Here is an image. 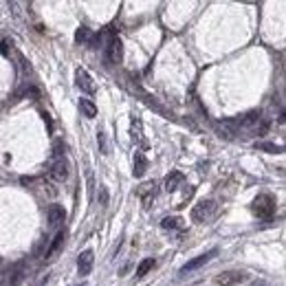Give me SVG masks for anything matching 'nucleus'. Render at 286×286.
Returning a JSON list of instances; mask_svg holds the SVG:
<instances>
[{
  "instance_id": "15",
  "label": "nucleus",
  "mask_w": 286,
  "mask_h": 286,
  "mask_svg": "<svg viewBox=\"0 0 286 286\" xmlns=\"http://www.w3.org/2000/svg\"><path fill=\"white\" fill-rule=\"evenodd\" d=\"M145 167H148V159L143 157L141 152H137V154H134V170H132V174H134V176H143V174H145Z\"/></svg>"
},
{
  "instance_id": "10",
  "label": "nucleus",
  "mask_w": 286,
  "mask_h": 286,
  "mask_svg": "<svg viewBox=\"0 0 286 286\" xmlns=\"http://www.w3.org/2000/svg\"><path fill=\"white\" fill-rule=\"evenodd\" d=\"M64 240H66V234H64V231H57L55 238H53V242L48 244V249H47V253H44V257H47V260H53V255H55V253L64 247Z\"/></svg>"
},
{
  "instance_id": "1",
  "label": "nucleus",
  "mask_w": 286,
  "mask_h": 286,
  "mask_svg": "<svg viewBox=\"0 0 286 286\" xmlns=\"http://www.w3.org/2000/svg\"><path fill=\"white\" fill-rule=\"evenodd\" d=\"M251 209H253V214H255L257 218L271 220L273 216H275V198H273L271 194H260L255 200H253Z\"/></svg>"
},
{
  "instance_id": "24",
  "label": "nucleus",
  "mask_w": 286,
  "mask_h": 286,
  "mask_svg": "<svg viewBox=\"0 0 286 286\" xmlns=\"http://www.w3.org/2000/svg\"><path fill=\"white\" fill-rule=\"evenodd\" d=\"M47 277H48V275H47ZM47 277H44V280H47ZM44 280H42V282H44ZM42 282H35V284H31V286H42Z\"/></svg>"
},
{
  "instance_id": "2",
  "label": "nucleus",
  "mask_w": 286,
  "mask_h": 286,
  "mask_svg": "<svg viewBox=\"0 0 286 286\" xmlns=\"http://www.w3.org/2000/svg\"><path fill=\"white\" fill-rule=\"evenodd\" d=\"M214 211H216L214 200H200L198 205H194V209H191V220H194V222H205Z\"/></svg>"
},
{
  "instance_id": "4",
  "label": "nucleus",
  "mask_w": 286,
  "mask_h": 286,
  "mask_svg": "<svg viewBox=\"0 0 286 286\" xmlns=\"http://www.w3.org/2000/svg\"><path fill=\"white\" fill-rule=\"evenodd\" d=\"M75 84H77V88H79L81 93H88V95H93V93L97 91V86H95V81H93V77L88 75L84 68H77V71H75Z\"/></svg>"
},
{
  "instance_id": "8",
  "label": "nucleus",
  "mask_w": 286,
  "mask_h": 286,
  "mask_svg": "<svg viewBox=\"0 0 286 286\" xmlns=\"http://www.w3.org/2000/svg\"><path fill=\"white\" fill-rule=\"evenodd\" d=\"M24 273H27V264L24 262H18L14 269L9 271V275H7V284L9 286H18L20 282L24 280Z\"/></svg>"
},
{
  "instance_id": "23",
  "label": "nucleus",
  "mask_w": 286,
  "mask_h": 286,
  "mask_svg": "<svg viewBox=\"0 0 286 286\" xmlns=\"http://www.w3.org/2000/svg\"><path fill=\"white\" fill-rule=\"evenodd\" d=\"M253 286H267L264 282H253Z\"/></svg>"
},
{
  "instance_id": "17",
  "label": "nucleus",
  "mask_w": 286,
  "mask_h": 286,
  "mask_svg": "<svg viewBox=\"0 0 286 286\" xmlns=\"http://www.w3.org/2000/svg\"><path fill=\"white\" fill-rule=\"evenodd\" d=\"M150 269H154V260H152V257H148V260H143V262L139 264V269H137V277H143L145 273L150 271Z\"/></svg>"
},
{
  "instance_id": "22",
  "label": "nucleus",
  "mask_w": 286,
  "mask_h": 286,
  "mask_svg": "<svg viewBox=\"0 0 286 286\" xmlns=\"http://www.w3.org/2000/svg\"><path fill=\"white\" fill-rule=\"evenodd\" d=\"M5 280H7V275L5 273H0V286H5Z\"/></svg>"
},
{
  "instance_id": "14",
  "label": "nucleus",
  "mask_w": 286,
  "mask_h": 286,
  "mask_svg": "<svg viewBox=\"0 0 286 286\" xmlns=\"http://www.w3.org/2000/svg\"><path fill=\"white\" fill-rule=\"evenodd\" d=\"M185 181V176H183L181 172H170L167 174V178H165V190L167 191H174V190H178V185Z\"/></svg>"
},
{
  "instance_id": "5",
  "label": "nucleus",
  "mask_w": 286,
  "mask_h": 286,
  "mask_svg": "<svg viewBox=\"0 0 286 286\" xmlns=\"http://www.w3.org/2000/svg\"><path fill=\"white\" fill-rule=\"evenodd\" d=\"M214 255H218V249H211V251H207V253H203V255H198V257H194V260H190L185 267H181V275H185V273H191V271H196V269H200L203 264L209 262Z\"/></svg>"
},
{
  "instance_id": "9",
  "label": "nucleus",
  "mask_w": 286,
  "mask_h": 286,
  "mask_svg": "<svg viewBox=\"0 0 286 286\" xmlns=\"http://www.w3.org/2000/svg\"><path fill=\"white\" fill-rule=\"evenodd\" d=\"M47 214H48V224H53V227H57V224H62L66 220V211L60 205H51Z\"/></svg>"
},
{
  "instance_id": "21",
  "label": "nucleus",
  "mask_w": 286,
  "mask_h": 286,
  "mask_svg": "<svg viewBox=\"0 0 286 286\" xmlns=\"http://www.w3.org/2000/svg\"><path fill=\"white\" fill-rule=\"evenodd\" d=\"M132 139L143 141V139H141V121H139V119H132Z\"/></svg>"
},
{
  "instance_id": "11",
  "label": "nucleus",
  "mask_w": 286,
  "mask_h": 286,
  "mask_svg": "<svg viewBox=\"0 0 286 286\" xmlns=\"http://www.w3.org/2000/svg\"><path fill=\"white\" fill-rule=\"evenodd\" d=\"M242 280H244V273H240V271H227V273H222V275L216 277V282L222 284V286L238 284V282H242Z\"/></svg>"
},
{
  "instance_id": "25",
  "label": "nucleus",
  "mask_w": 286,
  "mask_h": 286,
  "mask_svg": "<svg viewBox=\"0 0 286 286\" xmlns=\"http://www.w3.org/2000/svg\"><path fill=\"white\" fill-rule=\"evenodd\" d=\"M77 286H86V284H77Z\"/></svg>"
},
{
  "instance_id": "18",
  "label": "nucleus",
  "mask_w": 286,
  "mask_h": 286,
  "mask_svg": "<svg viewBox=\"0 0 286 286\" xmlns=\"http://www.w3.org/2000/svg\"><path fill=\"white\" fill-rule=\"evenodd\" d=\"M75 40L77 42H91V31L86 27H79L77 29V33H75Z\"/></svg>"
},
{
  "instance_id": "19",
  "label": "nucleus",
  "mask_w": 286,
  "mask_h": 286,
  "mask_svg": "<svg viewBox=\"0 0 286 286\" xmlns=\"http://www.w3.org/2000/svg\"><path fill=\"white\" fill-rule=\"evenodd\" d=\"M97 143H99L101 154H108V141H106V132H104V130H99V132H97Z\"/></svg>"
},
{
  "instance_id": "20",
  "label": "nucleus",
  "mask_w": 286,
  "mask_h": 286,
  "mask_svg": "<svg viewBox=\"0 0 286 286\" xmlns=\"http://www.w3.org/2000/svg\"><path fill=\"white\" fill-rule=\"evenodd\" d=\"M255 148L267 152H282V145H273V143H255Z\"/></svg>"
},
{
  "instance_id": "3",
  "label": "nucleus",
  "mask_w": 286,
  "mask_h": 286,
  "mask_svg": "<svg viewBox=\"0 0 286 286\" xmlns=\"http://www.w3.org/2000/svg\"><path fill=\"white\" fill-rule=\"evenodd\" d=\"M48 176L55 183H64L68 178V163L66 159H55L51 163V170H48Z\"/></svg>"
},
{
  "instance_id": "13",
  "label": "nucleus",
  "mask_w": 286,
  "mask_h": 286,
  "mask_svg": "<svg viewBox=\"0 0 286 286\" xmlns=\"http://www.w3.org/2000/svg\"><path fill=\"white\" fill-rule=\"evenodd\" d=\"M139 196L143 198L145 207H150V203H152L154 196H157V183H145V185L139 190Z\"/></svg>"
},
{
  "instance_id": "16",
  "label": "nucleus",
  "mask_w": 286,
  "mask_h": 286,
  "mask_svg": "<svg viewBox=\"0 0 286 286\" xmlns=\"http://www.w3.org/2000/svg\"><path fill=\"white\" fill-rule=\"evenodd\" d=\"M161 227L163 229H183V220L181 218H176V216H172V218H163L161 220Z\"/></svg>"
},
{
  "instance_id": "6",
  "label": "nucleus",
  "mask_w": 286,
  "mask_h": 286,
  "mask_svg": "<svg viewBox=\"0 0 286 286\" xmlns=\"http://www.w3.org/2000/svg\"><path fill=\"white\" fill-rule=\"evenodd\" d=\"M108 60L112 64H119L121 60H124V44H121V40L117 38V35H112V38L108 40Z\"/></svg>"
},
{
  "instance_id": "7",
  "label": "nucleus",
  "mask_w": 286,
  "mask_h": 286,
  "mask_svg": "<svg viewBox=\"0 0 286 286\" xmlns=\"http://www.w3.org/2000/svg\"><path fill=\"white\" fill-rule=\"evenodd\" d=\"M93 262H95V253H93L91 249H86L79 255V260H77V271H79V275H88V273L93 271Z\"/></svg>"
},
{
  "instance_id": "12",
  "label": "nucleus",
  "mask_w": 286,
  "mask_h": 286,
  "mask_svg": "<svg viewBox=\"0 0 286 286\" xmlns=\"http://www.w3.org/2000/svg\"><path fill=\"white\" fill-rule=\"evenodd\" d=\"M79 110H81V114H84L86 119H95V117H97V106H95V101H93V99L81 97V99H79Z\"/></svg>"
}]
</instances>
